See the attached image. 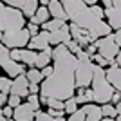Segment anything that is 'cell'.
<instances>
[{
	"label": "cell",
	"instance_id": "obj_1",
	"mask_svg": "<svg viewBox=\"0 0 121 121\" xmlns=\"http://www.w3.org/2000/svg\"><path fill=\"white\" fill-rule=\"evenodd\" d=\"M51 72L40 83L38 96L52 98V99L65 101L76 94L74 85V69H76V56L65 49V45H54L51 54Z\"/></svg>",
	"mask_w": 121,
	"mask_h": 121
},
{
	"label": "cell",
	"instance_id": "obj_2",
	"mask_svg": "<svg viewBox=\"0 0 121 121\" xmlns=\"http://www.w3.org/2000/svg\"><path fill=\"white\" fill-rule=\"evenodd\" d=\"M61 7L65 11L67 20H71V24H76L78 27L89 31L91 35H94L96 38L101 36H108L112 33V29L108 27L105 20H98L94 18L91 13V7L85 5L81 0H60Z\"/></svg>",
	"mask_w": 121,
	"mask_h": 121
},
{
	"label": "cell",
	"instance_id": "obj_3",
	"mask_svg": "<svg viewBox=\"0 0 121 121\" xmlns=\"http://www.w3.org/2000/svg\"><path fill=\"white\" fill-rule=\"evenodd\" d=\"M91 92H92V101L96 105H105L110 101V96L114 89L108 81L105 80V69L94 65L92 71V81H91Z\"/></svg>",
	"mask_w": 121,
	"mask_h": 121
},
{
	"label": "cell",
	"instance_id": "obj_4",
	"mask_svg": "<svg viewBox=\"0 0 121 121\" xmlns=\"http://www.w3.org/2000/svg\"><path fill=\"white\" fill-rule=\"evenodd\" d=\"M92 71H94V63H92L91 56L81 49L80 52L76 54V69H74V85H76V89H87V87H91Z\"/></svg>",
	"mask_w": 121,
	"mask_h": 121
},
{
	"label": "cell",
	"instance_id": "obj_5",
	"mask_svg": "<svg viewBox=\"0 0 121 121\" xmlns=\"http://www.w3.org/2000/svg\"><path fill=\"white\" fill-rule=\"evenodd\" d=\"M27 20L24 18L20 9H15L11 5L0 2V33H11V31L24 29Z\"/></svg>",
	"mask_w": 121,
	"mask_h": 121
},
{
	"label": "cell",
	"instance_id": "obj_6",
	"mask_svg": "<svg viewBox=\"0 0 121 121\" xmlns=\"http://www.w3.org/2000/svg\"><path fill=\"white\" fill-rule=\"evenodd\" d=\"M29 40H31V36L27 33V29L24 27V29H18V31L4 33L0 43H4L7 49H24V47H27Z\"/></svg>",
	"mask_w": 121,
	"mask_h": 121
},
{
	"label": "cell",
	"instance_id": "obj_7",
	"mask_svg": "<svg viewBox=\"0 0 121 121\" xmlns=\"http://www.w3.org/2000/svg\"><path fill=\"white\" fill-rule=\"evenodd\" d=\"M110 35H112V33H110ZM110 35H108V36H101V38H98V40L94 42L96 52L99 56H103L105 60H108V61H110L116 54H119V47H121V45H117L116 42L112 40Z\"/></svg>",
	"mask_w": 121,
	"mask_h": 121
},
{
	"label": "cell",
	"instance_id": "obj_8",
	"mask_svg": "<svg viewBox=\"0 0 121 121\" xmlns=\"http://www.w3.org/2000/svg\"><path fill=\"white\" fill-rule=\"evenodd\" d=\"M103 18H107V24L112 31L121 29V0H114L112 5L103 9Z\"/></svg>",
	"mask_w": 121,
	"mask_h": 121
},
{
	"label": "cell",
	"instance_id": "obj_9",
	"mask_svg": "<svg viewBox=\"0 0 121 121\" xmlns=\"http://www.w3.org/2000/svg\"><path fill=\"white\" fill-rule=\"evenodd\" d=\"M47 40H49V45L54 47V45H65L71 42V35H69V24H63L60 29L56 31H51L47 35Z\"/></svg>",
	"mask_w": 121,
	"mask_h": 121
},
{
	"label": "cell",
	"instance_id": "obj_10",
	"mask_svg": "<svg viewBox=\"0 0 121 121\" xmlns=\"http://www.w3.org/2000/svg\"><path fill=\"white\" fill-rule=\"evenodd\" d=\"M9 94H15V96H20V98L29 96V81H27L25 74H18L16 78H13Z\"/></svg>",
	"mask_w": 121,
	"mask_h": 121
},
{
	"label": "cell",
	"instance_id": "obj_11",
	"mask_svg": "<svg viewBox=\"0 0 121 121\" xmlns=\"http://www.w3.org/2000/svg\"><path fill=\"white\" fill-rule=\"evenodd\" d=\"M47 35H49L47 31H42V29H40V33H38V35L31 36L29 43H27V49H33V51H36V52L51 49V45H49V40H47Z\"/></svg>",
	"mask_w": 121,
	"mask_h": 121
},
{
	"label": "cell",
	"instance_id": "obj_12",
	"mask_svg": "<svg viewBox=\"0 0 121 121\" xmlns=\"http://www.w3.org/2000/svg\"><path fill=\"white\" fill-rule=\"evenodd\" d=\"M33 117H35V110L27 101L20 103L16 108H13V119L15 121H33Z\"/></svg>",
	"mask_w": 121,
	"mask_h": 121
},
{
	"label": "cell",
	"instance_id": "obj_13",
	"mask_svg": "<svg viewBox=\"0 0 121 121\" xmlns=\"http://www.w3.org/2000/svg\"><path fill=\"white\" fill-rule=\"evenodd\" d=\"M105 80L112 85L114 91H121V69L117 65H108L105 69Z\"/></svg>",
	"mask_w": 121,
	"mask_h": 121
},
{
	"label": "cell",
	"instance_id": "obj_14",
	"mask_svg": "<svg viewBox=\"0 0 121 121\" xmlns=\"http://www.w3.org/2000/svg\"><path fill=\"white\" fill-rule=\"evenodd\" d=\"M45 7H47V11H49V16H51V18H56V20L67 22L65 11H63V7H61L60 0H49V4H47Z\"/></svg>",
	"mask_w": 121,
	"mask_h": 121
},
{
	"label": "cell",
	"instance_id": "obj_15",
	"mask_svg": "<svg viewBox=\"0 0 121 121\" xmlns=\"http://www.w3.org/2000/svg\"><path fill=\"white\" fill-rule=\"evenodd\" d=\"M83 112H85V121H99L101 117V107L96 103H87V105H81Z\"/></svg>",
	"mask_w": 121,
	"mask_h": 121
},
{
	"label": "cell",
	"instance_id": "obj_16",
	"mask_svg": "<svg viewBox=\"0 0 121 121\" xmlns=\"http://www.w3.org/2000/svg\"><path fill=\"white\" fill-rule=\"evenodd\" d=\"M51 16H49V11H47L45 5H38V9H36V13L33 16H31L27 22H31V24H35V25H42L43 22H47Z\"/></svg>",
	"mask_w": 121,
	"mask_h": 121
},
{
	"label": "cell",
	"instance_id": "obj_17",
	"mask_svg": "<svg viewBox=\"0 0 121 121\" xmlns=\"http://www.w3.org/2000/svg\"><path fill=\"white\" fill-rule=\"evenodd\" d=\"M51 54H52V47L47 49V51H40V52H36L35 69H43V67L51 65Z\"/></svg>",
	"mask_w": 121,
	"mask_h": 121
},
{
	"label": "cell",
	"instance_id": "obj_18",
	"mask_svg": "<svg viewBox=\"0 0 121 121\" xmlns=\"http://www.w3.org/2000/svg\"><path fill=\"white\" fill-rule=\"evenodd\" d=\"M74 101L78 103V105H87V103H94V101H92L91 87H87V89H78V94H74Z\"/></svg>",
	"mask_w": 121,
	"mask_h": 121
},
{
	"label": "cell",
	"instance_id": "obj_19",
	"mask_svg": "<svg viewBox=\"0 0 121 121\" xmlns=\"http://www.w3.org/2000/svg\"><path fill=\"white\" fill-rule=\"evenodd\" d=\"M38 0H25L24 2V5L20 7V11H22V15H24V18L25 20H29L31 16L36 13V9H38Z\"/></svg>",
	"mask_w": 121,
	"mask_h": 121
},
{
	"label": "cell",
	"instance_id": "obj_20",
	"mask_svg": "<svg viewBox=\"0 0 121 121\" xmlns=\"http://www.w3.org/2000/svg\"><path fill=\"white\" fill-rule=\"evenodd\" d=\"M24 74H25V78H27V81H29V83H36V85H40L42 80H43V78H42L40 69H35V67H33V69H27Z\"/></svg>",
	"mask_w": 121,
	"mask_h": 121
},
{
	"label": "cell",
	"instance_id": "obj_21",
	"mask_svg": "<svg viewBox=\"0 0 121 121\" xmlns=\"http://www.w3.org/2000/svg\"><path fill=\"white\" fill-rule=\"evenodd\" d=\"M63 24H67V22H63V20H56V18H51V20L43 22V24L40 25V29H42V31H47V33H51V31L60 29Z\"/></svg>",
	"mask_w": 121,
	"mask_h": 121
},
{
	"label": "cell",
	"instance_id": "obj_22",
	"mask_svg": "<svg viewBox=\"0 0 121 121\" xmlns=\"http://www.w3.org/2000/svg\"><path fill=\"white\" fill-rule=\"evenodd\" d=\"M33 121H67V119L65 117H52V116H49L45 110H36Z\"/></svg>",
	"mask_w": 121,
	"mask_h": 121
},
{
	"label": "cell",
	"instance_id": "obj_23",
	"mask_svg": "<svg viewBox=\"0 0 121 121\" xmlns=\"http://www.w3.org/2000/svg\"><path fill=\"white\" fill-rule=\"evenodd\" d=\"M101 107V116L103 117H116L119 116L116 112V108H114V105H110V103H105V105H99Z\"/></svg>",
	"mask_w": 121,
	"mask_h": 121
},
{
	"label": "cell",
	"instance_id": "obj_24",
	"mask_svg": "<svg viewBox=\"0 0 121 121\" xmlns=\"http://www.w3.org/2000/svg\"><path fill=\"white\" fill-rule=\"evenodd\" d=\"M74 110H78V103L74 101V96H72V98L63 101V112L65 114H72Z\"/></svg>",
	"mask_w": 121,
	"mask_h": 121
},
{
	"label": "cell",
	"instance_id": "obj_25",
	"mask_svg": "<svg viewBox=\"0 0 121 121\" xmlns=\"http://www.w3.org/2000/svg\"><path fill=\"white\" fill-rule=\"evenodd\" d=\"M27 103H29L31 107H33V110H40V98H38V94H29V96H27Z\"/></svg>",
	"mask_w": 121,
	"mask_h": 121
},
{
	"label": "cell",
	"instance_id": "obj_26",
	"mask_svg": "<svg viewBox=\"0 0 121 121\" xmlns=\"http://www.w3.org/2000/svg\"><path fill=\"white\" fill-rule=\"evenodd\" d=\"M67 121H85V112H83V108H78V110H74L72 114H69Z\"/></svg>",
	"mask_w": 121,
	"mask_h": 121
},
{
	"label": "cell",
	"instance_id": "obj_27",
	"mask_svg": "<svg viewBox=\"0 0 121 121\" xmlns=\"http://www.w3.org/2000/svg\"><path fill=\"white\" fill-rule=\"evenodd\" d=\"M11 78H5V76H0V92H5L9 94V89H11Z\"/></svg>",
	"mask_w": 121,
	"mask_h": 121
},
{
	"label": "cell",
	"instance_id": "obj_28",
	"mask_svg": "<svg viewBox=\"0 0 121 121\" xmlns=\"http://www.w3.org/2000/svg\"><path fill=\"white\" fill-rule=\"evenodd\" d=\"M45 107H49V108H54V110H63V101H60V99H52V98H47Z\"/></svg>",
	"mask_w": 121,
	"mask_h": 121
},
{
	"label": "cell",
	"instance_id": "obj_29",
	"mask_svg": "<svg viewBox=\"0 0 121 121\" xmlns=\"http://www.w3.org/2000/svg\"><path fill=\"white\" fill-rule=\"evenodd\" d=\"M20 103H22V98H20V96L9 94V96H7V103H5V105H7V107H11V108H16V107L20 105Z\"/></svg>",
	"mask_w": 121,
	"mask_h": 121
},
{
	"label": "cell",
	"instance_id": "obj_30",
	"mask_svg": "<svg viewBox=\"0 0 121 121\" xmlns=\"http://www.w3.org/2000/svg\"><path fill=\"white\" fill-rule=\"evenodd\" d=\"M89 7H91V13H92V16H94V18L103 20V7H101V5L94 4V5H89Z\"/></svg>",
	"mask_w": 121,
	"mask_h": 121
},
{
	"label": "cell",
	"instance_id": "obj_31",
	"mask_svg": "<svg viewBox=\"0 0 121 121\" xmlns=\"http://www.w3.org/2000/svg\"><path fill=\"white\" fill-rule=\"evenodd\" d=\"M65 49L69 51L71 54H74V56H76V54H78V52H80V51H81V47L78 45V43H76L74 40H71V42H69V43H65Z\"/></svg>",
	"mask_w": 121,
	"mask_h": 121
},
{
	"label": "cell",
	"instance_id": "obj_32",
	"mask_svg": "<svg viewBox=\"0 0 121 121\" xmlns=\"http://www.w3.org/2000/svg\"><path fill=\"white\" fill-rule=\"evenodd\" d=\"M25 29L29 33V36H35V35L40 33V25H35V24H31V22H27V24H25Z\"/></svg>",
	"mask_w": 121,
	"mask_h": 121
},
{
	"label": "cell",
	"instance_id": "obj_33",
	"mask_svg": "<svg viewBox=\"0 0 121 121\" xmlns=\"http://www.w3.org/2000/svg\"><path fill=\"white\" fill-rule=\"evenodd\" d=\"M0 2H4L5 5H11V7H15V9H20L25 0H0Z\"/></svg>",
	"mask_w": 121,
	"mask_h": 121
},
{
	"label": "cell",
	"instance_id": "obj_34",
	"mask_svg": "<svg viewBox=\"0 0 121 121\" xmlns=\"http://www.w3.org/2000/svg\"><path fill=\"white\" fill-rule=\"evenodd\" d=\"M0 112H2V116L4 117H9V119H13V108H11V107H2V108H0Z\"/></svg>",
	"mask_w": 121,
	"mask_h": 121
},
{
	"label": "cell",
	"instance_id": "obj_35",
	"mask_svg": "<svg viewBox=\"0 0 121 121\" xmlns=\"http://www.w3.org/2000/svg\"><path fill=\"white\" fill-rule=\"evenodd\" d=\"M45 112L49 116H52V117H63V114H65L63 110H54V108H47Z\"/></svg>",
	"mask_w": 121,
	"mask_h": 121
},
{
	"label": "cell",
	"instance_id": "obj_36",
	"mask_svg": "<svg viewBox=\"0 0 121 121\" xmlns=\"http://www.w3.org/2000/svg\"><path fill=\"white\" fill-rule=\"evenodd\" d=\"M110 36H112V40L116 42L117 45H121V29H119V31H112Z\"/></svg>",
	"mask_w": 121,
	"mask_h": 121
},
{
	"label": "cell",
	"instance_id": "obj_37",
	"mask_svg": "<svg viewBox=\"0 0 121 121\" xmlns=\"http://www.w3.org/2000/svg\"><path fill=\"white\" fill-rule=\"evenodd\" d=\"M83 51H85L89 56H92V54H96V45H94V43H89V45H87Z\"/></svg>",
	"mask_w": 121,
	"mask_h": 121
},
{
	"label": "cell",
	"instance_id": "obj_38",
	"mask_svg": "<svg viewBox=\"0 0 121 121\" xmlns=\"http://www.w3.org/2000/svg\"><path fill=\"white\" fill-rule=\"evenodd\" d=\"M29 94H40V85L29 83Z\"/></svg>",
	"mask_w": 121,
	"mask_h": 121
},
{
	"label": "cell",
	"instance_id": "obj_39",
	"mask_svg": "<svg viewBox=\"0 0 121 121\" xmlns=\"http://www.w3.org/2000/svg\"><path fill=\"white\" fill-rule=\"evenodd\" d=\"M40 72H42V78H47V76L52 72V67L47 65V67H43V69H40Z\"/></svg>",
	"mask_w": 121,
	"mask_h": 121
},
{
	"label": "cell",
	"instance_id": "obj_40",
	"mask_svg": "<svg viewBox=\"0 0 121 121\" xmlns=\"http://www.w3.org/2000/svg\"><path fill=\"white\" fill-rule=\"evenodd\" d=\"M7 96H9V94L0 92V108H2V107H5V103H7Z\"/></svg>",
	"mask_w": 121,
	"mask_h": 121
},
{
	"label": "cell",
	"instance_id": "obj_41",
	"mask_svg": "<svg viewBox=\"0 0 121 121\" xmlns=\"http://www.w3.org/2000/svg\"><path fill=\"white\" fill-rule=\"evenodd\" d=\"M81 2H83L85 5H94V4H98L99 0H81Z\"/></svg>",
	"mask_w": 121,
	"mask_h": 121
},
{
	"label": "cell",
	"instance_id": "obj_42",
	"mask_svg": "<svg viewBox=\"0 0 121 121\" xmlns=\"http://www.w3.org/2000/svg\"><path fill=\"white\" fill-rule=\"evenodd\" d=\"M99 2L105 5V7H108V5H112V2H114V0H99Z\"/></svg>",
	"mask_w": 121,
	"mask_h": 121
},
{
	"label": "cell",
	"instance_id": "obj_43",
	"mask_svg": "<svg viewBox=\"0 0 121 121\" xmlns=\"http://www.w3.org/2000/svg\"><path fill=\"white\" fill-rule=\"evenodd\" d=\"M0 121H15V119H9V117H4V116H2V112H0Z\"/></svg>",
	"mask_w": 121,
	"mask_h": 121
},
{
	"label": "cell",
	"instance_id": "obj_44",
	"mask_svg": "<svg viewBox=\"0 0 121 121\" xmlns=\"http://www.w3.org/2000/svg\"><path fill=\"white\" fill-rule=\"evenodd\" d=\"M38 4H40V5H47V4H49V0H38Z\"/></svg>",
	"mask_w": 121,
	"mask_h": 121
},
{
	"label": "cell",
	"instance_id": "obj_45",
	"mask_svg": "<svg viewBox=\"0 0 121 121\" xmlns=\"http://www.w3.org/2000/svg\"><path fill=\"white\" fill-rule=\"evenodd\" d=\"M99 121H116V119H114V117H101Z\"/></svg>",
	"mask_w": 121,
	"mask_h": 121
}]
</instances>
